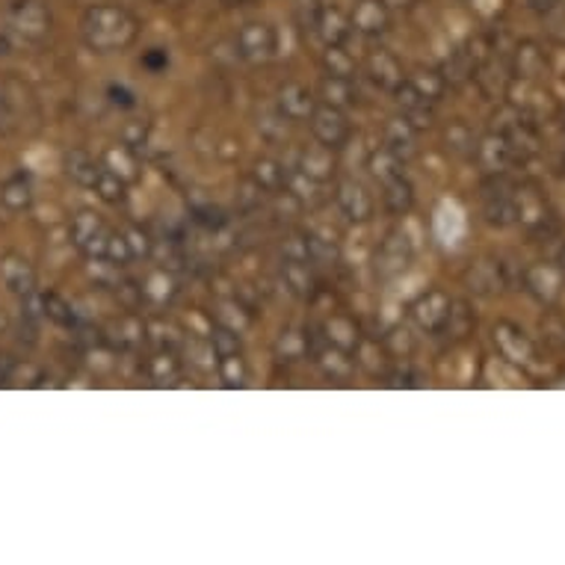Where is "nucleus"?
Listing matches in <instances>:
<instances>
[{"mask_svg": "<svg viewBox=\"0 0 565 565\" xmlns=\"http://www.w3.org/2000/svg\"><path fill=\"white\" fill-rule=\"evenodd\" d=\"M0 278H3V285L12 294H19V297H30L33 288H36V276H33V269L24 258L19 255H7V258L0 260Z\"/></svg>", "mask_w": 565, "mask_h": 565, "instance_id": "9", "label": "nucleus"}, {"mask_svg": "<svg viewBox=\"0 0 565 565\" xmlns=\"http://www.w3.org/2000/svg\"><path fill=\"white\" fill-rule=\"evenodd\" d=\"M12 33H19L24 39H45L51 30V12L42 0H15L7 12Z\"/></svg>", "mask_w": 565, "mask_h": 565, "instance_id": "4", "label": "nucleus"}, {"mask_svg": "<svg viewBox=\"0 0 565 565\" xmlns=\"http://www.w3.org/2000/svg\"><path fill=\"white\" fill-rule=\"evenodd\" d=\"M102 169L104 167H98V163H95L89 154H84V151H72V154L65 158V172H68V178H75L77 184L84 186H93Z\"/></svg>", "mask_w": 565, "mask_h": 565, "instance_id": "15", "label": "nucleus"}, {"mask_svg": "<svg viewBox=\"0 0 565 565\" xmlns=\"http://www.w3.org/2000/svg\"><path fill=\"white\" fill-rule=\"evenodd\" d=\"M81 36L86 47H93L98 54H113V51H125L134 45V39L139 36V21L125 7L95 3L81 19Z\"/></svg>", "mask_w": 565, "mask_h": 565, "instance_id": "1", "label": "nucleus"}, {"mask_svg": "<svg viewBox=\"0 0 565 565\" xmlns=\"http://www.w3.org/2000/svg\"><path fill=\"white\" fill-rule=\"evenodd\" d=\"M278 107H281V113H285V119L302 121V119H311V113L317 110V102L306 86L288 84L285 89H281V95H278Z\"/></svg>", "mask_w": 565, "mask_h": 565, "instance_id": "10", "label": "nucleus"}, {"mask_svg": "<svg viewBox=\"0 0 565 565\" xmlns=\"http://www.w3.org/2000/svg\"><path fill=\"white\" fill-rule=\"evenodd\" d=\"M382 3L394 12V10H408V7H415L417 0H382Z\"/></svg>", "mask_w": 565, "mask_h": 565, "instance_id": "24", "label": "nucleus"}, {"mask_svg": "<svg viewBox=\"0 0 565 565\" xmlns=\"http://www.w3.org/2000/svg\"><path fill=\"white\" fill-rule=\"evenodd\" d=\"M382 202L388 207L391 214H406L412 202H415V195H412V186L403 181V178H391L385 181V193H382Z\"/></svg>", "mask_w": 565, "mask_h": 565, "instance_id": "16", "label": "nucleus"}, {"mask_svg": "<svg viewBox=\"0 0 565 565\" xmlns=\"http://www.w3.org/2000/svg\"><path fill=\"white\" fill-rule=\"evenodd\" d=\"M285 278H288L290 290H297V294H306V288H311V276H308V269H302V276H297V267H294V260L285 264Z\"/></svg>", "mask_w": 565, "mask_h": 565, "instance_id": "21", "label": "nucleus"}, {"mask_svg": "<svg viewBox=\"0 0 565 565\" xmlns=\"http://www.w3.org/2000/svg\"><path fill=\"white\" fill-rule=\"evenodd\" d=\"M559 172H563V175H565V154H563V160H559Z\"/></svg>", "mask_w": 565, "mask_h": 565, "instance_id": "25", "label": "nucleus"}, {"mask_svg": "<svg viewBox=\"0 0 565 565\" xmlns=\"http://www.w3.org/2000/svg\"><path fill=\"white\" fill-rule=\"evenodd\" d=\"M530 3V10L539 12V15H545V12H551L559 3V0H527Z\"/></svg>", "mask_w": 565, "mask_h": 565, "instance_id": "23", "label": "nucleus"}, {"mask_svg": "<svg viewBox=\"0 0 565 565\" xmlns=\"http://www.w3.org/2000/svg\"><path fill=\"white\" fill-rule=\"evenodd\" d=\"M315 33L323 39L326 47L341 45L343 39H347V33H350V19H347L338 7H329V3H326L323 15H320V21H317Z\"/></svg>", "mask_w": 565, "mask_h": 565, "instance_id": "12", "label": "nucleus"}, {"mask_svg": "<svg viewBox=\"0 0 565 565\" xmlns=\"http://www.w3.org/2000/svg\"><path fill=\"white\" fill-rule=\"evenodd\" d=\"M367 72H371V77L376 81V84L391 86V89H397V86L403 84V72H399V63L391 54H385V51H376V54L367 60Z\"/></svg>", "mask_w": 565, "mask_h": 565, "instance_id": "14", "label": "nucleus"}, {"mask_svg": "<svg viewBox=\"0 0 565 565\" xmlns=\"http://www.w3.org/2000/svg\"><path fill=\"white\" fill-rule=\"evenodd\" d=\"M113 237H116V234L110 232V225L104 223L102 216L89 214V211L77 214L75 223H72V241H75L77 249L86 252V255H93V258L107 260Z\"/></svg>", "mask_w": 565, "mask_h": 565, "instance_id": "3", "label": "nucleus"}, {"mask_svg": "<svg viewBox=\"0 0 565 565\" xmlns=\"http://www.w3.org/2000/svg\"><path fill=\"white\" fill-rule=\"evenodd\" d=\"M93 190H95V193H98V195H102L104 202L119 204L121 199H125V184H121L119 178L113 175V172H107V169H102V172H98V178H95Z\"/></svg>", "mask_w": 565, "mask_h": 565, "instance_id": "19", "label": "nucleus"}, {"mask_svg": "<svg viewBox=\"0 0 565 565\" xmlns=\"http://www.w3.org/2000/svg\"><path fill=\"white\" fill-rule=\"evenodd\" d=\"M276 30L264 24V21H252L246 28H241L237 39H234V45H237V54L243 60H267L276 51Z\"/></svg>", "mask_w": 565, "mask_h": 565, "instance_id": "5", "label": "nucleus"}, {"mask_svg": "<svg viewBox=\"0 0 565 565\" xmlns=\"http://www.w3.org/2000/svg\"><path fill=\"white\" fill-rule=\"evenodd\" d=\"M338 204L350 220H367L373 214V199L362 184L355 181H341L338 184Z\"/></svg>", "mask_w": 565, "mask_h": 565, "instance_id": "11", "label": "nucleus"}, {"mask_svg": "<svg viewBox=\"0 0 565 565\" xmlns=\"http://www.w3.org/2000/svg\"><path fill=\"white\" fill-rule=\"evenodd\" d=\"M482 214L491 225H510L521 216V202L515 186L503 178H491L482 184Z\"/></svg>", "mask_w": 565, "mask_h": 565, "instance_id": "2", "label": "nucleus"}, {"mask_svg": "<svg viewBox=\"0 0 565 565\" xmlns=\"http://www.w3.org/2000/svg\"><path fill=\"white\" fill-rule=\"evenodd\" d=\"M308 121H311L315 137L323 142V149H341L350 139V125L341 116V110H334V107H320V110L311 113Z\"/></svg>", "mask_w": 565, "mask_h": 565, "instance_id": "7", "label": "nucleus"}, {"mask_svg": "<svg viewBox=\"0 0 565 565\" xmlns=\"http://www.w3.org/2000/svg\"><path fill=\"white\" fill-rule=\"evenodd\" d=\"M42 306H45L47 320H54V323H63V326L75 323V317H72L68 306H65L63 299L56 297V294H45V297H42Z\"/></svg>", "mask_w": 565, "mask_h": 565, "instance_id": "20", "label": "nucleus"}, {"mask_svg": "<svg viewBox=\"0 0 565 565\" xmlns=\"http://www.w3.org/2000/svg\"><path fill=\"white\" fill-rule=\"evenodd\" d=\"M323 0H294V19H297L299 28L315 33L317 21L323 15Z\"/></svg>", "mask_w": 565, "mask_h": 565, "instance_id": "18", "label": "nucleus"}, {"mask_svg": "<svg viewBox=\"0 0 565 565\" xmlns=\"http://www.w3.org/2000/svg\"><path fill=\"white\" fill-rule=\"evenodd\" d=\"M320 98L334 110L355 102V86H352L350 75H326L320 84Z\"/></svg>", "mask_w": 565, "mask_h": 565, "instance_id": "13", "label": "nucleus"}, {"mask_svg": "<svg viewBox=\"0 0 565 565\" xmlns=\"http://www.w3.org/2000/svg\"><path fill=\"white\" fill-rule=\"evenodd\" d=\"M494 343L501 347V352L510 359L512 364H524V367H530V364L536 362V350H533V343L524 338V332H519L515 326L503 323L494 329Z\"/></svg>", "mask_w": 565, "mask_h": 565, "instance_id": "8", "label": "nucleus"}, {"mask_svg": "<svg viewBox=\"0 0 565 565\" xmlns=\"http://www.w3.org/2000/svg\"><path fill=\"white\" fill-rule=\"evenodd\" d=\"M30 199H33V193H30L28 178H21V175L7 181L3 190H0V202L7 204L10 211H24V207H30Z\"/></svg>", "mask_w": 565, "mask_h": 565, "instance_id": "17", "label": "nucleus"}, {"mask_svg": "<svg viewBox=\"0 0 565 565\" xmlns=\"http://www.w3.org/2000/svg\"><path fill=\"white\" fill-rule=\"evenodd\" d=\"M350 28L355 30V33H362L364 39L385 36L391 28V10L382 0H362V3H355V10H352Z\"/></svg>", "mask_w": 565, "mask_h": 565, "instance_id": "6", "label": "nucleus"}, {"mask_svg": "<svg viewBox=\"0 0 565 565\" xmlns=\"http://www.w3.org/2000/svg\"><path fill=\"white\" fill-rule=\"evenodd\" d=\"M12 128H15V113H12V107L7 104V98L0 95V134H10Z\"/></svg>", "mask_w": 565, "mask_h": 565, "instance_id": "22", "label": "nucleus"}]
</instances>
